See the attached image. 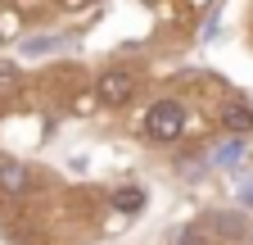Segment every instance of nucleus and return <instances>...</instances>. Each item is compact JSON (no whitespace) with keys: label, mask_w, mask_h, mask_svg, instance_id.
Wrapping results in <instances>:
<instances>
[{"label":"nucleus","mask_w":253,"mask_h":245,"mask_svg":"<svg viewBox=\"0 0 253 245\" xmlns=\"http://www.w3.org/2000/svg\"><path fill=\"white\" fill-rule=\"evenodd\" d=\"M63 5H68V9H82V5H90V0H63Z\"/></svg>","instance_id":"obj_10"},{"label":"nucleus","mask_w":253,"mask_h":245,"mask_svg":"<svg viewBox=\"0 0 253 245\" xmlns=\"http://www.w3.org/2000/svg\"><path fill=\"white\" fill-rule=\"evenodd\" d=\"M181 132H185V109L176 100H158L145 114V136L149 141H176Z\"/></svg>","instance_id":"obj_1"},{"label":"nucleus","mask_w":253,"mask_h":245,"mask_svg":"<svg viewBox=\"0 0 253 245\" xmlns=\"http://www.w3.org/2000/svg\"><path fill=\"white\" fill-rule=\"evenodd\" d=\"M59 46H68V41H63V37H27L23 55H45V50H59Z\"/></svg>","instance_id":"obj_6"},{"label":"nucleus","mask_w":253,"mask_h":245,"mask_svg":"<svg viewBox=\"0 0 253 245\" xmlns=\"http://www.w3.org/2000/svg\"><path fill=\"white\" fill-rule=\"evenodd\" d=\"M109 200H113L118 213H140V209H145V191H140V186H118Z\"/></svg>","instance_id":"obj_5"},{"label":"nucleus","mask_w":253,"mask_h":245,"mask_svg":"<svg viewBox=\"0 0 253 245\" xmlns=\"http://www.w3.org/2000/svg\"><path fill=\"white\" fill-rule=\"evenodd\" d=\"M244 204H253V182H249V186H244Z\"/></svg>","instance_id":"obj_11"},{"label":"nucleus","mask_w":253,"mask_h":245,"mask_svg":"<svg viewBox=\"0 0 253 245\" xmlns=\"http://www.w3.org/2000/svg\"><path fill=\"white\" fill-rule=\"evenodd\" d=\"M14 27H18V14H14V9H5V14H0V41L14 37Z\"/></svg>","instance_id":"obj_8"},{"label":"nucleus","mask_w":253,"mask_h":245,"mask_svg":"<svg viewBox=\"0 0 253 245\" xmlns=\"http://www.w3.org/2000/svg\"><path fill=\"white\" fill-rule=\"evenodd\" d=\"M176 245H208V241H204V232L190 227V232H181V241H176Z\"/></svg>","instance_id":"obj_9"},{"label":"nucleus","mask_w":253,"mask_h":245,"mask_svg":"<svg viewBox=\"0 0 253 245\" xmlns=\"http://www.w3.org/2000/svg\"><path fill=\"white\" fill-rule=\"evenodd\" d=\"M95 91H100V100H104V105H126V100L136 96V73L113 68V73L100 77V86H95Z\"/></svg>","instance_id":"obj_2"},{"label":"nucleus","mask_w":253,"mask_h":245,"mask_svg":"<svg viewBox=\"0 0 253 245\" xmlns=\"http://www.w3.org/2000/svg\"><path fill=\"white\" fill-rule=\"evenodd\" d=\"M27 186H32L27 164H0V191H5V195H23Z\"/></svg>","instance_id":"obj_3"},{"label":"nucleus","mask_w":253,"mask_h":245,"mask_svg":"<svg viewBox=\"0 0 253 245\" xmlns=\"http://www.w3.org/2000/svg\"><path fill=\"white\" fill-rule=\"evenodd\" d=\"M240 155H244V141L235 136V141H226V145H221V150H217V164H235Z\"/></svg>","instance_id":"obj_7"},{"label":"nucleus","mask_w":253,"mask_h":245,"mask_svg":"<svg viewBox=\"0 0 253 245\" xmlns=\"http://www.w3.org/2000/svg\"><path fill=\"white\" fill-rule=\"evenodd\" d=\"M221 122H226L235 136H244V132L253 127V109H249V105H240V100H231L226 109H221Z\"/></svg>","instance_id":"obj_4"}]
</instances>
